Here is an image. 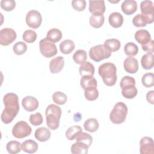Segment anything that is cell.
Segmentation results:
<instances>
[{"instance_id":"obj_1","label":"cell","mask_w":154,"mask_h":154,"mask_svg":"<svg viewBox=\"0 0 154 154\" xmlns=\"http://www.w3.org/2000/svg\"><path fill=\"white\" fill-rule=\"evenodd\" d=\"M5 109L1 113V120L5 124H8L13 120L19 111L18 96L14 93H8L3 97Z\"/></svg>"},{"instance_id":"obj_2","label":"cell","mask_w":154,"mask_h":154,"mask_svg":"<svg viewBox=\"0 0 154 154\" xmlns=\"http://www.w3.org/2000/svg\"><path fill=\"white\" fill-rule=\"evenodd\" d=\"M117 68L114 64L110 62L105 63L99 66L98 72L102 77L103 83L107 86H113L117 81Z\"/></svg>"},{"instance_id":"obj_3","label":"cell","mask_w":154,"mask_h":154,"mask_svg":"<svg viewBox=\"0 0 154 154\" xmlns=\"http://www.w3.org/2000/svg\"><path fill=\"white\" fill-rule=\"evenodd\" d=\"M62 111L60 106L55 104L48 106L45 111L47 126L52 130H55L59 127L60 119Z\"/></svg>"},{"instance_id":"obj_4","label":"cell","mask_w":154,"mask_h":154,"mask_svg":"<svg viewBox=\"0 0 154 154\" xmlns=\"http://www.w3.org/2000/svg\"><path fill=\"white\" fill-rule=\"evenodd\" d=\"M122 96L128 99L134 98L138 93L135 87V80L130 76H123L120 82Z\"/></svg>"},{"instance_id":"obj_5","label":"cell","mask_w":154,"mask_h":154,"mask_svg":"<svg viewBox=\"0 0 154 154\" xmlns=\"http://www.w3.org/2000/svg\"><path fill=\"white\" fill-rule=\"evenodd\" d=\"M128 114V107L125 103L122 102H117L114 106L109 114V119L114 124L123 123Z\"/></svg>"},{"instance_id":"obj_6","label":"cell","mask_w":154,"mask_h":154,"mask_svg":"<svg viewBox=\"0 0 154 154\" xmlns=\"http://www.w3.org/2000/svg\"><path fill=\"white\" fill-rule=\"evenodd\" d=\"M111 55V52L103 45H96L89 50L90 58L96 62H99L104 59L108 58Z\"/></svg>"},{"instance_id":"obj_7","label":"cell","mask_w":154,"mask_h":154,"mask_svg":"<svg viewBox=\"0 0 154 154\" xmlns=\"http://www.w3.org/2000/svg\"><path fill=\"white\" fill-rule=\"evenodd\" d=\"M39 49L42 55L46 58H51L57 53V48L55 44L47 37L40 41Z\"/></svg>"},{"instance_id":"obj_8","label":"cell","mask_w":154,"mask_h":154,"mask_svg":"<svg viewBox=\"0 0 154 154\" xmlns=\"http://www.w3.org/2000/svg\"><path fill=\"white\" fill-rule=\"evenodd\" d=\"M32 132L31 126L25 121L17 122L13 127L12 134L17 138H23L29 136Z\"/></svg>"},{"instance_id":"obj_9","label":"cell","mask_w":154,"mask_h":154,"mask_svg":"<svg viewBox=\"0 0 154 154\" xmlns=\"http://www.w3.org/2000/svg\"><path fill=\"white\" fill-rule=\"evenodd\" d=\"M25 21L29 27L36 29L41 25L42 17L40 12L35 10H31L27 13Z\"/></svg>"},{"instance_id":"obj_10","label":"cell","mask_w":154,"mask_h":154,"mask_svg":"<svg viewBox=\"0 0 154 154\" xmlns=\"http://www.w3.org/2000/svg\"><path fill=\"white\" fill-rule=\"evenodd\" d=\"M16 31L10 28H4L0 31V44L2 46H8L16 38Z\"/></svg>"},{"instance_id":"obj_11","label":"cell","mask_w":154,"mask_h":154,"mask_svg":"<svg viewBox=\"0 0 154 154\" xmlns=\"http://www.w3.org/2000/svg\"><path fill=\"white\" fill-rule=\"evenodd\" d=\"M141 13L144 14L148 19V24L152 23L154 20V5L152 1H143L140 4Z\"/></svg>"},{"instance_id":"obj_12","label":"cell","mask_w":154,"mask_h":154,"mask_svg":"<svg viewBox=\"0 0 154 154\" xmlns=\"http://www.w3.org/2000/svg\"><path fill=\"white\" fill-rule=\"evenodd\" d=\"M140 153L141 154H153L154 153V143L152 138L144 137L140 141Z\"/></svg>"},{"instance_id":"obj_13","label":"cell","mask_w":154,"mask_h":154,"mask_svg":"<svg viewBox=\"0 0 154 154\" xmlns=\"http://www.w3.org/2000/svg\"><path fill=\"white\" fill-rule=\"evenodd\" d=\"M105 9L104 1H89V11L92 14H103L105 11Z\"/></svg>"},{"instance_id":"obj_14","label":"cell","mask_w":154,"mask_h":154,"mask_svg":"<svg viewBox=\"0 0 154 154\" xmlns=\"http://www.w3.org/2000/svg\"><path fill=\"white\" fill-rule=\"evenodd\" d=\"M22 105L23 108L28 112L35 111L38 106V100L32 96H27L23 98L22 100Z\"/></svg>"},{"instance_id":"obj_15","label":"cell","mask_w":154,"mask_h":154,"mask_svg":"<svg viewBox=\"0 0 154 154\" xmlns=\"http://www.w3.org/2000/svg\"><path fill=\"white\" fill-rule=\"evenodd\" d=\"M125 71L129 73H135L138 70V63L137 60L133 57H128L123 63Z\"/></svg>"},{"instance_id":"obj_16","label":"cell","mask_w":154,"mask_h":154,"mask_svg":"<svg viewBox=\"0 0 154 154\" xmlns=\"http://www.w3.org/2000/svg\"><path fill=\"white\" fill-rule=\"evenodd\" d=\"M64 65V58L61 56H58L51 60L49 63V70L52 73H58L63 69Z\"/></svg>"},{"instance_id":"obj_17","label":"cell","mask_w":154,"mask_h":154,"mask_svg":"<svg viewBox=\"0 0 154 154\" xmlns=\"http://www.w3.org/2000/svg\"><path fill=\"white\" fill-rule=\"evenodd\" d=\"M122 11L126 15H131L137 10V3L134 0H125L121 5Z\"/></svg>"},{"instance_id":"obj_18","label":"cell","mask_w":154,"mask_h":154,"mask_svg":"<svg viewBox=\"0 0 154 154\" xmlns=\"http://www.w3.org/2000/svg\"><path fill=\"white\" fill-rule=\"evenodd\" d=\"M135 38L141 45H144L148 43L152 39L149 32L146 29H139L135 33Z\"/></svg>"},{"instance_id":"obj_19","label":"cell","mask_w":154,"mask_h":154,"mask_svg":"<svg viewBox=\"0 0 154 154\" xmlns=\"http://www.w3.org/2000/svg\"><path fill=\"white\" fill-rule=\"evenodd\" d=\"M35 138L40 142L48 141L51 137V132L46 127H40L37 128L34 133Z\"/></svg>"},{"instance_id":"obj_20","label":"cell","mask_w":154,"mask_h":154,"mask_svg":"<svg viewBox=\"0 0 154 154\" xmlns=\"http://www.w3.org/2000/svg\"><path fill=\"white\" fill-rule=\"evenodd\" d=\"M108 21L111 26L113 28H119L123 23V17L119 12H112L108 17Z\"/></svg>"},{"instance_id":"obj_21","label":"cell","mask_w":154,"mask_h":154,"mask_svg":"<svg viewBox=\"0 0 154 154\" xmlns=\"http://www.w3.org/2000/svg\"><path fill=\"white\" fill-rule=\"evenodd\" d=\"M79 72L81 76H93L94 74V67L90 62L85 61L79 66Z\"/></svg>"},{"instance_id":"obj_22","label":"cell","mask_w":154,"mask_h":154,"mask_svg":"<svg viewBox=\"0 0 154 154\" xmlns=\"http://www.w3.org/2000/svg\"><path fill=\"white\" fill-rule=\"evenodd\" d=\"M153 52H148L143 55L141 59V66L144 69L150 70L153 67Z\"/></svg>"},{"instance_id":"obj_23","label":"cell","mask_w":154,"mask_h":154,"mask_svg":"<svg viewBox=\"0 0 154 154\" xmlns=\"http://www.w3.org/2000/svg\"><path fill=\"white\" fill-rule=\"evenodd\" d=\"M22 150L28 153H35L38 149V144L32 140H27L21 144Z\"/></svg>"},{"instance_id":"obj_24","label":"cell","mask_w":154,"mask_h":154,"mask_svg":"<svg viewBox=\"0 0 154 154\" xmlns=\"http://www.w3.org/2000/svg\"><path fill=\"white\" fill-rule=\"evenodd\" d=\"M81 87L85 90L89 87H97V81L93 76H84L80 80Z\"/></svg>"},{"instance_id":"obj_25","label":"cell","mask_w":154,"mask_h":154,"mask_svg":"<svg viewBox=\"0 0 154 154\" xmlns=\"http://www.w3.org/2000/svg\"><path fill=\"white\" fill-rule=\"evenodd\" d=\"M88 146L85 144L76 141L71 146V152L73 154H86L88 153Z\"/></svg>"},{"instance_id":"obj_26","label":"cell","mask_w":154,"mask_h":154,"mask_svg":"<svg viewBox=\"0 0 154 154\" xmlns=\"http://www.w3.org/2000/svg\"><path fill=\"white\" fill-rule=\"evenodd\" d=\"M105 20V17L103 14H92L90 17L89 19V22L90 25L94 28H100Z\"/></svg>"},{"instance_id":"obj_27","label":"cell","mask_w":154,"mask_h":154,"mask_svg":"<svg viewBox=\"0 0 154 154\" xmlns=\"http://www.w3.org/2000/svg\"><path fill=\"white\" fill-rule=\"evenodd\" d=\"M60 49L63 54H69L75 49V43L70 39L64 40L60 43Z\"/></svg>"},{"instance_id":"obj_28","label":"cell","mask_w":154,"mask_h":154,"mask_svg":"<svg viewBox=\"0 0 154 154\" xmlns=\"http://www.w3.org/2000/svg\"><path fill=\"white\" fill-rule=\"evenodd\" d=\"M99 126L98 121L95 118H89L87 119L84 123L85 130L90 132H96Z\"/></svg>"},{"instance_id":"obj_29","label":"cell","mask_w":154,"mask_h":154,"mask_svg":"<svg viewBox=\"0 0 154 154\" xmlns=\"http://www.w3.org/2000/svg\"><path fill=\"white\" fill-rule=\"evenodd\" d=\"M103 45L111 52L119 50L121 46L120 42L116 38L107 39L105 41Z\"/></svg>"},{"instance_id":"obj_30","label":"cell","mask_w":154,"mask_h":154,"mask_svg":"<svg viewBox=\"0 0 154 154\" xmlns=\"http://www.w3.org/2000/svg\"><path fill=\"white\" fill-rule=\"evenodd\" d=\"M46 37L54 43L58 42L62 38V32L59 29L52 28L48 31Z\"/></svg>"},{"instance_id":"obj_31","label":"cell","mask_w":154,"mask_h":154,"mask_svg":"<svg viewBox=\"0 0 154 154\" xmlns=\"http://www.w3.org/2000/svg\"><path fill=\"white\" fill-rule=\"evenodd\" d=\"M82 131V129L79 126H72L68 128L66 132V137L67 140L72 141L76 138L77 135Z\"/></svg>"},{"instance_id":"obj_32","label":"cell","mask_w":154,"mask_h":154,"mask_svg":"<svg viewBox=\"0 0 154 154\" xmlns=\"http://www.w3.org/2000/svg\"><path fill=\"white\" fill-rule=\"evenodd\" d=\"M132 23L136 27H143L148 24V19L144 14H137L133 17Z\"/></svg>"},{"instance_id":"obj_33","label":"cell","mask_w":154,"mask_h":154,"mask_svg":"<svg viewBox=\"0 0 154 154\" xmlns=\"http://www.w3.org/2000/svg\"><path fill=\"white\" fill-rule=\"evenodd\" d=\"M7 152L10 154H16L20 152L22 150L21 144L17 141H10L6 146Z\"/></svg>"},{"instance_id":"obj_34","label":"cell","mask_w":154,"mask_h":154,"mask_svg":"<svg viewBox=\"0 0 154 154\" xmlns=\"http://www.w3.org/2000/svg\"><path fill=\"white\" fill-rule=\"evenodd\" d=\"M87 58V54L85 50L79 49L77 50L73 55V59L75 63L78 64H81Z\"/></svg>"},{"instance_id":"obj_35","label":"cell","mask_w":154,"mask_h":154,"mask_svg":"<svg viewBox=\"0 0 154 154\" xmlns=\"http://www.w3.org/2000/svg\"><path fill=\"white\" fill-rule=\"evenodd\" d=\"M84 96L87 100L93 101L99 96V91L97 87H89L84 90Z\"/></svg>"},{"instance_id":"obj_36","label":"cell","mask_w":154,"mask_h":154,"mask_svg":"<svg viewBox=\"0 0 154 154\" xmlns=\"http://www.w3.org/2000/svg\"><path fill=\"white\" fill-rule=\"evenodd\" d=\"M124 51L126 55L132 57L137 54L138 52V48L134 43L128 42L125 45Z\"/></svg>"},{"instance_id":"obj_37","label":"cell","mask_w":154,"mask_h":154,"mask_svg":"<svg viewBox=\"0 0 154 154\" xmlns=\"http://www.w3.org/2000/svg\"><path fill=\"white\" fill-rule=\"evenodd\" d=\"M76 141L83 143L87 145L88 147H90L92 144L93 138L89 134L83 132L82 131L77 135V137H76Z\"/></svg>"},{"instance_id":"obj_38","label":"cell","mask_w":154,"mask_h":154,"mask_svg":"<svg viewBox=\"0 0 154 154\" xmlns=\"http://www.w3.org/2000/svg\"><path fill=\"white\" fill-rule=\"evenodd\" d=\"M37 33L32 29H27L24 31L22 35L23 40L27 43H33L37 39Z\"/></svg>"},{"instance_id":"obj_39","label":"cell","mask_w":154,"mask_h":154,"mask_svg":"<svg viewBox=\"0 0 154 154\" xmlns=\"http://www.w3.org/2000/svg\"><path fill=\"white\" fill-rule=\"evenodd\" d=\"M143 85L147 87H152L154 85V75L153 73H146L143 75L141 78Z\"/></svg>"},{"instance_id":"obj_40","label":"cell","mask_w":154,"mask_h":154,"mask_svg":"<svg viewBox=\"0 0 154 154\" xmlns=\"http://www.w3.org/2000/svg\"><path fill=\"white\" fill-rule=\"evenodd\" d=\"M67 96L63 92L56 91L52 94L53 101L58 105H64L67 102Z\"/></svg>"},{"instance_id":"obj_41","label":"cell","mask_w":154,"mask_h":154,"mask_svg":"<svg viewBox=\"0 0 154 154\" xmlns=\"http://www.w3.org/2000/svg\"><path fill=\"white\" fill-rule=\"evenodd\" d=\"M13 50L15 54L20 55L26 52L27 50V45L23 42H17L13 45Z\"/></svg>"},{"instance_id":"obj_42","label":"cell","mask_w":154,"mask_h":154,"mask_svg":"<svg viewBox=\"0 0 154 154\" xmlns=\"http://www.w3.org/2000/svg\"><path fill=\"white\" fill-rule=\"evenodd\" d=\"M29 122L34 126L40 125L43 123V117L40 112H35V114H31L29 116Z\"/></svg>"},{"instance_id":"obj_43","label":"cell","mask_w":154,"mask_h":154,"mask_svg":"<svg viewBox=\"0 0 154 154\" xmlns=\"http://www.w3.org/2000/svg\"><path fill=\"white\" fill-rule=\"evenodd\" d=\"M15 7L16 2L14 0H2L1 1V7L5 11H11Z\"/></svg>"},{"instance_id":"obj_44","label":"cell","mask_w":154,"mask_h":154,"mask_svg":"<svg viewBox=\"0 0 154 154\" xmlns=\"http://www.w3.org/2000/svg\"><path fill=\"white\" fill-rule=\"evenodd\" d=\"M72 5L74 10L81 11L85 8L86 2L85 0H73L72 1Z\"/></svg>"},{"instance_id":"obj_45","label":"cell","mask_w":154,"mask_h":154,"mask_svg":"<svg viewBox=\"0 0 154 154\" xmlns=\"http://www.w3.org/2000/svg\"><path fill=\"white\" fill-rule=\"evenodd\" d=\"M142 49L147 52H153L154 48V42L153 40H151L148 43L144 45H142Z\"/></svg>"},{"instance_id":"obj_46","label":"cell","mask_w":154,"mask_h":154,"mask_svg":"<svg viewBox=\"0 0 154 154\" xmlns=\"http://www.w3.org/2000/svg\"><path fill=\"white\" fill-rule=\"evenodd\" d=\"M146 99L150 104L154 103V91L150 90L146 94Z\"/></svg>"}]
</instances>
